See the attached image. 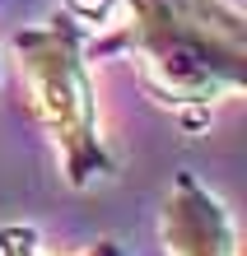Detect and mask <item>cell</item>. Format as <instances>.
<instances>
[{
	"label": "cell",
	"mask_w": 247,
	"mask_h": 256,
	"mask_svg": "<svg viewBox=\"0 0 247 256\" xmlns=\"http://www.w3.org/2000/svg\"><path fill=\"white\" fill-rule=\"evenodd\" d=\"M0 66H5V56H0Z\"/></svg>",
	"instance_id": "obj_5"
},
{
	"label": "cell",
	"mask_w": 247,
	"mask_h": 256,
	"mask_svg": "<svg viewBox=\"0 0 247 256\" xmlns=\"http://www.w3.org/2000/svg\"><path fill=\"white\" fill-rule=\"evenodd\" d=\"M0 256H52V252L42 247L38 228H28V224H0ZM75 256H121V242L98 238V242H89Z\"/></svg>",
	"instance_id": "obj_4"
},
{
	"label": "cell",
	"mask_w": 247,
	"mask_h": 256,
	"mask_svg": "<svg viewBox=\"0 0 247 256\" xmlns=\"http://www.w3.org/2000/svg\"><path fill=\"white\" fill-rule=\"evenodd\" d=\"M10 61L33 122L56 149L66 186L89 191L107 182L117 172V158L98 116V88L84 56V19L61 10L42 24H24L10 38Z\"/></svg>",
	"instance_id": "obj_2"
},
{
	"label": "cell",
	"mask_w": 247,
	"mask_h": 256,
	"mask_svg": "<svg viewBox=\"0 0 247 256\" xmlns=\"http://www.w3.org/2000/svg\"><path fill=\"white\" fill-rule=\"evenodd\" d=\"M159 233L168 256H238V228L228 205L191 172L173 177L159 214Z\"/></svg>",
	"instance_id": "obj_3"
},
{
	"label": "cell",
	"mask_w": 247,
	"mask_h": 256,
	"mask_svg": "<svg viewBox=\"0 0 247 256\" xmlns=\"http://www.w3.org/2000/svg\"><path fill=\"white\" fill-rule=\"evenodd\" d=\"M121 24L98 52H126L154 102L187 122L242 98L247 84V19L228 0H117Z\"/></svg>",
	"instance_id": "obj_1"
}]
</instances>
